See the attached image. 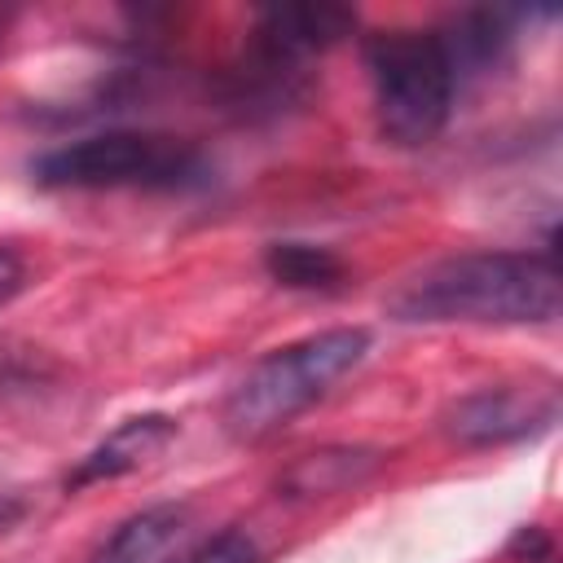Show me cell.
I'll list each match as a JSON object with an SVG mask.
<instances>
[{
  "instance_id": "8992f818",
  "label": "cell",
  "mask_w": 563,
  "mask_h": 563,
  "mask_svg": "<svg viewBox=\"0 0 563 563\" xmlns=\"http://www.w3.org/2000/svg\"><path fill=\"white\" fill-rule=\"evenodd\" d=\"M356 31V13L343 4H282L264 9L255 22V57L268 66H295L312 53H325Z\"/></svg>"
},
{
  "instance_id": "30bf717a",
  "label": "cell",
  "mask_w": 563,
  "mask_h": 563,
  "mask_svg": "<svg viewBox=\"0 0 563 563\" xmlns=\"http://www.w3.org/2000/svg\"><path fill=\"white\" fill-rule=\"evenodd\" d=\"M264 268L273 282L290 290H330L343 282V260L330 246L312 242H273L264 251Z\"/></svg>"
},
{
  "instance_id": "5b68a950",
  "label": "cell",
  "mask_w": 563,
  "mask_h": 563,
  "mask_svg": "<svg viewBox=\"0 0 563 563\" xmlns=\"http://www.w3.org/2000/svg\"><path fill=\"white\" fill-rule=\"evenodd\" d=\"M559 418V387L554 383H497L479 387L449 405L444 431L466 449H493L528 440Z\"/></svg>"
},
{
  "instance_id": "7a4b0ae2",
  "label": "cell",
  "mask_w": 563,
  "mask_h": 563,
  "mask_svg": "<svg viewBox=\"0 0 563 563\" xmlns=\"http://www.w3.org/2000/svg\"><path fill=\"white\" fill-rule=\"evenodd\" d=\"M369 352V330L334 325L308 339H295L246 369V378L224 400V431L233 440H264L317 405L361 356Z\"/></svg>"
},
{
  "instance_id": "277c9868",
  "label": "cell",
  "mask_w": 563,
  "mask_h": 563,
  "mask_svg": "<svg viewBox=\"0 0 563 563\" xmlns=\"http://www.w3.org/2000/svg\"><path fill=\"white\" fill-rule=\"evenodd\" d=\"M44 189H185L202 176V158L180 136L92 132L31 163Z\"/></svg>"
},
{
  "instance_id": "9c48e42d",
  "label": "cell",
  "mask_w": 563,
  "mask_h": 563,
  "mask_svg": "<svg viewBox=\"0 0 563 563\" xmlns=\"http://www.w3.org/2000/svg\"><path fill=\"white\" fill-rule=\"evenodd\" d=\"M374 466H378V449H361V444H339V449L303 453L299 462L286 466L282 493H286V497H325V493H343V488L361 484Z\"/></svg>"
},
{
  "instance_id": "7c38bea8",
  "label": "cell",
  "mask_w": 563,
  "mask_h": 563,
  "mask_svg": "<svg viewBox=\"0 0 563 563\" xmlns=\"http://www.w3.org/2000/svg\"><path fill=\"white\" fill-rule=\"evenodd\" d=\"M22 286H26V264H22V255H18L13 246H0V308H4Z\"/></svg>"
},
{
  "instance_id": "3957f363",
  "label": "cell",
  "mask_w": 563,
  "mask_h": 563,
  "mask_svg": "<svg viewBox=\"0 0 563 563\" xmlns=\"http://www.w3.org/2000/svg\"><path fill=\"white\" fill-rule=\"evenodd\" d=\"M365 66L374 84L378 132L391 145H427L444 132L457 97V75L440 31L391 26L365 40Z\"/></svg>"
},
{
  "instance_id": "ba28073f",
  "label": "cell",
  "mask_w": 563,
  "mask_h": 563,
  "mask_svg": "<svg viewBox=\"0 0 563 563\" xmlns=\"http://www.w3.org/2000/svg\"><path fill=\"white\" fill-rule=\"evenodd\" d=\"M172 440H176V418H167V413L123 418L97 449H88L79 457V466L66 475V488H88V484H101V479H119L128 471H141Z\"/></svg>"
},
{
  "instance_id": "8fae6325",
  "label": "cell",
  "mask_w": 563,
  "mask_h": 563,
  "mask_svg": "<svg viewBox=\"0 0 563 563\" xmlns=\"http://www.w3.org/2000/svg\"><path fill=\"white\" fill-rule=\"evenodd\" d=\"M255 559H260L255 541H251L246 532H238V528H229V532L211 537L198 554H189V563H255Z\"/></svg>"
},
{
  "instance_id": "6da1fadb",
  "label": "cell",
  "mask_w": 563,
  "mask_h": 563,
  "mask_svg": "<svg viewBox=\"0 0 563 563\" xmlns=\"http://www.w3.org/2000/svg\"><path fill=\"white\" fill-rule=\"evenodd\" d=\"M396 321L541 325L559 317L554 251H466L449 255L391 295Z\"/></svg>"
},
{
  "instance_id": "52a82bcc",
  "label": "cell",
  "mask_w": 563,
  "mask_h": 563,
  "mask_svg": "<svg viewBox=\"0 0 563 563\" xmlns=\"http://www.w3.org/2000/svg\"><path fill=\"white\" fill-rule=\"evenodd\" d=\"M194 532V510L185 501H158L128 515L88 563H172Z\"/></svg>"
}]
</instances>
